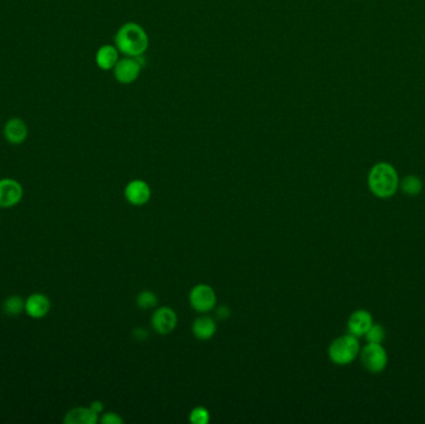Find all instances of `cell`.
I'll use <instances>...</instances> for the list:
<instances>
[{"mask_svg": "<svg viewBox=\"0 0 425 424\" xmlns=\"http://www.w3.org/2000/svg\"><path fill=\"white\" fill-rule=\"evenodd\" d=\"M157 303H158V299H157V296H155L153 292H141L139 295V298H137V305H139V308H144V310L155 308Z\"/></svg>", "mask_w": 425, "mask_h": 424, "instance_id": "d6986e66", "label": "cell"}, {"mask_svg": "<svg viewBox=\"0 0 425 424\" xmlns=\"http://www.w3.org/2000/svg\"><path fill=\"white\" fill-rule=\"evenodd\" d=\"M399 189L408 197H417L423 191V182L419 177L410 175L399 182Z\"/></svg>", "mask_w": 425, "mask_h": 424, "instance_id": "2e32d148", "label": "cell"}, {"mask_svg": "<svg viewBox=\"0 0 425 424\" xmlns=\"http://www.w3.org/2000/svg\"><path fill=\"white\" fill-rule=\"evenodd\" d=\"M125 197L133 205H144L151 198V188L147 182L141 179H134L126 186Z\"/></svg>", "mask_w": 425, "mask_h": 424, "instance_id": "7c38bea8", "label": "cell"}, {"mask_svg": "<svg viewBox=\"0 0 425 424\" xmlns=\"http://www.w3.org/2000/svg\"><path fill=\"white\" fill-rule=\"evenodd\" d=\"M4 137L11 144H22L28 138L29 130L27 123L19 117H13L4 125Z\"/></svg>", "mask_w": 425, "mask_h": 424, "instance_id": "8fae6325", "label": "cell"}, {"mask_svg": "<svg viewBox=\"0 0 425 424\" xmlns=\"http://www.w3.org/2000/svg\"><path fill=\"white\" fill-rule=\"evenodd\" d=\"M178 319L176 313L169 308H160L152 317V325L160 335H168L176 329Z\"/></svg>", "mask_w": 425, "mask_h": 424, "instance_id": "9c48e42d", "label": "cell"}, {"mask_svg": "<svg viewBox=\"0 0 425 424\" xmlns=\"http://www.w3.org/2000/svg\"><path fill=\"white\" fill-rule=\"evenodd\" d=\"M24 189L18 181L11 178L0 179V208L15 207L20 203Z\"/></svg>", "mask_w": 425, "mask_h": 424, "instance_id": "52a82bcc", "label": "cell"}, {"mask_svg": "<svg viewBox=\"0 0 425 424\" xmlns=\"http://www.w3.org/2000/svg\"><path fill=\"white\" fill-rule=\"evenodd\" d=\"M192 330H193L194 336L199 340H209L216 334V321L209 316H200L194 321Z\"/></svg>", "mask_w": 425, "mask_h": 424, "instance_id": "9a60e30c", "label": "cell"}, {"mask_svg": "<svg viewBox=\"0 0 425 424\" xmlns=\"http://www.w3.org/2000/svg\"><path fill=\"white\" fill-rule=\"evenodd\" d=\"M189 301L194 310H197L199 313H208L216 308V292L209 285L199 284L192 289L189 295Z\"/></svg>", "mask_w": 425, "mask_h": 424, "instance_id": "8992f818", "label": "cell"}, {"mask_svg": "<svg viewBox=\"0 0 425 424\" xmlns=\"http://www.w3.org/2000/svg\"><path fill=\"white\" fill-rule=\"evenodd\" d=\"M118 60H120V51L117 50L115 45L101 46L95 56L96 65L104 71L112 70Z\"/></svg>", "mask_w": 425, "mask_h": 424, "instance_id": "4fadbf2b", "label": "cell"}, {"mask_svg": "<svg viewBox=\"0 0 425 424\" xmlns=\"http://www.w3.org/2000/svg\"><path fill=\"white\" fill-rule=\"evenodd\" d=\"M361 353L358 337L351 334L337 337L328 347V357L332 362L338 366H347L352 364Z\"/></svg>", "mask_w": 425, "mask_h": 424, "instance_id": "3957f363", "label": "cell"}, {"mask_svg": "<svg viewBox=\"0 0 425 424\" xmlns=\"http://www.w3.org/2000/svg\"><path fill=\"white\" fill-rule=\"evenodd\" d=\"M359 357L363 367L373 375L383 372L388 364V353L382 343L368 342L363 348H361Z\"/></svg>", "mask_w": 425, "mask_h": 424, "instance_id": "277c9868", "label": "cell"}, {"mask_svg": "<svg viewBox=\"0 0 425 424\" xmlns=\"http://www.w3.org/2000/svg\"><path fill=\"white\" fill-rule=\"evenodd\" d=\"M373 325V317L367 310H357L348 317V334L356 337L365 336L370 326Z\"/></svg>", "mask_w": 425, "mask_h": 424, "instance_id": "ba28073f", "label": "cell"}, {"mask_svg": "<svg viewBox=\"0 0 425 424\" xmlns=\"http://www.w3.org/2000/svg\"><path fill=\"white\" fill-rule=\"evenodd\" d=\"M101 422L104 424H121L123 419L117 413L109 412V413L104 414V417L101 418Z\"/></svg>", "mask_w": 425, "mask_h": 424, "instance_id": "44dd1931", "label": "cell"}, {"mask_svg": "<svg viewBox=\"0 0 425 424\" xmlns=\"http://www.w3.org/2000/svg\"><path fill=\"white\" fill-rule=\"evenodd\" d=\"M367 342L370 343H383L386 338V330L381 324H375L370 326V330L367 331L365 335Z\"/></svg>", "mask_w": 425, "mask_h": 424, "instance_id": "ac0fdd59", "label": "cell"}, {"mask_svg": "<svg viewBox=\"0 0 425 424\" xmlns=\"http://www.w3.org/2000/svg\"><path fill=\"white\" fill-rule=\"evenodd\" d=\"M399 175L394 165L388 162H378L370 168L367 183L370 193L379 199H389L399 189Z\"/></svg>", "mask_w": 425, "mask_h": 424, "instance_id": "6da1fadb", "label": "cell"}, {"mask_svg": "<svg viewBox=\"0 0 425 424\" xmlns=\"http://www.w3.org/2000/svg\"><path fill=\"white\" fill-rule=\"evenodd\" d=\"M141 57L142 56H139V57L126 56L117 61L116 65L112 69L117 83H122V85H130L139 78L141 70H142Z\"/></svg>", "mask_w": 425, "mask_h": 424, "instance_id": "5b68a950", "label": "cell"}, {"mask_svg": "<svg viewBox=\"0 0 425 424\" xmlns=\"http://www.w3.org/2000/svg\"><path fill=\"white\" fill-rule=\"evenodd\" d=\"M90 408H91L92 411H95L96 413L99 414L104 411V404H102V402H99V401H95V402L91 403Z\"/></svg>", "mask_w": 425, "mask_h": 424, "instance_id": "cb8c5ba5", "label": "cell"}, {"mask_svg": "<svg viewBox=\"0 0 425 424\" xmlns=\"http://www.w3.org/2000/svg\"><path fill=\"white\" fill-rule=\"evenodd\" d=\"M3 310L9 316H18L22 314V311H25V301L20 296L13 295L4 301Z\"/></svg>", "mask_w": 425, "mask_h": 424, "instance_id": "e0dca14e", "label": "cell"}, {"mask_svg": "<svg viewBox=\"0 0 425 424\" xmlns=\"http://www.w3.org/2000/svg\"><path fill=\"white\" fill-rule=\"evenodd\" d=\"M132 335L134 338H137V340H141V341H142V340H146V338L148 337V332L144 330V329L139 327V329L133 330Z\"/></svg>", "mask_w": 425, "mask_h": 424, "instance_id": "603a6c76", "label": "cell"}, {"mask_svg": "<svg viewBox=\"0 0 425 424\" xmlns=\"http://www.w3.org/2000/svg\"><path fill=\"white\" fill-rule=\"evenodd\" d=\"M50 308L51 303L44 294L35 292L25 300V313L32 319H44L45 316L49 314Z\"/></svg>", "mask_w": 425, "mask_h": 424, "instance_id": "30bf717a", "label": "cell"}, {"mask_svg": "<svg viewBox=\"0 0 425 424\" xmlns=\"http://www.w3.org/2000/svg\"><path fill=\"white\" fill-rule=\"evenodd\" d=\"M189 419L194 424H207L209 422V412L204 407L194 408Z\"/></svg>", "mask_w": 425, "mask_h": 424, "instance_id": "ffe728a7", "label": "cell"}, {"mask_svg": "<svg viewBox=\"0 0 425 424\" xmlns=\"http://www.w3.org/2000/svg\"><path fill=\"white\" fill-rule=\"evenodd\" d=\"M99 420V414L91 408H74L67 412L64 422L67 424H95Z\"/></svg>", "mask_w": 425, "mask_h": 424, "instance_id": "5bb4252c", "label": "cell"}, {"mask_svg": "<svg viewBox=\"0 0 425 424\" xmlns=\"http://www.w3.org/2000/svg\"><path fill=\"white\" fill-rule=\"evenodd\" d=\"M230 315V308H228L227 305H221L216 308V317L221 320H225Z\"/></svg>", "mask_w": 425, "mask_h": 424, "instance_id": "7402d4cb", "label": "cell"}, {"mask_svg": "<svg viewBox=\"0 0 425 424\" xmlns=\"http://www.w3.org/2000/svg\"><path fill=\"white\" fill-rule=\"evenodd\" d=\"M148 45V35L137 22L123 24L115 35V46L125 56L139 57L147 51Z\"/></svg>", "mask_w": 425, "mask_h": 424, "instance_id": "7a4b0ae2", "label": "cell"}]
</instances>
